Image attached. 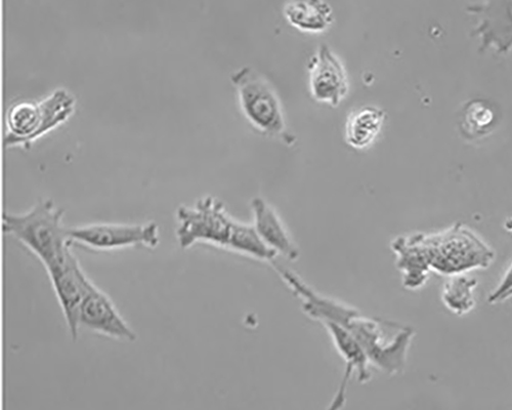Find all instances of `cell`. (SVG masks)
I'll list each match as a JSON object with an SVG mask.
<instances>
[{
	"label": "cell",
	"mask_w": 512,
	"mask_h": 410,
	"mask_svg": "<svg viewBox=\"0 0 512 410\" xmlns=\"http://www.w3.org/2000/svg\"><path fill=\"white\" fill-rule=\"evenodd\" d=\"M421 239L432 271L448 277L485 270L496 257L488 243L460 223L437 233H421Z\"/></svg>",
	"instance_id": "cell-3"
},
{
	"label": "cell",
	"mask_w": 512,
	"mask_h": 410,
	"mask_svg": "<svg viewBox=\"0 0 512 410\" xmlns=\"http://www.w3.org/2000/svg\"><path fill=\"white\" fill-rule=\"evenodd\" d=\"M479 281L468 273L449 276L443 285L441 300L454 315L464 316L476 308Z\"/></svg>",
	"instance_id": "cell-17"
},
{
	"label": "cell",
	"mask_w": 512,
	"mask_h": 410,
	"mask_svg": "<svg viewBox=\"0 0 512 410\" xmlns=\"http://www.w3.org/2000/svg\"><path fill=\"white\" fill-rule=\"evenodd\" d=\"M313 2H321V0H313Z\"/></svg>",
	"instance_id": "cell-21"
},
{
	"label": "cell",
	"mask_w": 512,
	"mask_h": 410,
	"mask_svg": "<svg viewBox=\"0 0 512 410\" xmlns=\"http://www.w3.org/2000/svg\"><path fill=\"white\" fill-rule=\"evenodd\" d=\"M498 112L488 100L475 99L467 102L459 114L458 128L467 140H477L489 135L496 127Z\"/></svg>",
	"instance_id": "cell-16"
},
{
	"label": "cell",
	"mask_w": 512,
	"mask_h": 410,
	"mask_svg": "<svg viewBox=\"0 0 512 410\" xmlns=\"http://www.w3.org/2000/svg\"><path fill=\"white\" fill-rule=\"evenodd\" d=\"M177 219V236L183 249H190L197 243H206L231 251L240 223L228 214L224 203L210 196L199 199L193 207L182 205L177 212Z\"/></svg>",
	"instance_id": "cell-6"
},
{
	"label": "cell",
	"mask_w": 512,
	"mask_h": 410,
	"mask_svg": "<svg viewBox=\"0 0 512 410\" xmlns=\"http://www.w3.org/2000/svg\"><path fill=\"white\" fill-rule=\"evenodd\" d=\"M273 265L290 292L302 302L308 316L345 328L364 348L371 365L384 374L395 377L404 372L415 336L412 327L365 316L357 309L315 291L301 276L277 262Z\"/></svg>",
	"instance_id": "cell-1"
},
{
	"label": "cell",
	"mask_w": 512,
	"mask_h": 410,
	"mask_svg": "<svg viewBox=\"0 0 512 410\" xmlns=\"http://www.w3.org/2000/svg\"><path fill=\"white\" fill-rule=\"evenodd\" d=\"M253 227L270 250L289 261L300 258V251L275 209L265 199L251 201Z\"/></svg>",
	"instance_id": "cell-13"
},
{
	"label": "cell",
	"mask_w": 512,
	"mask_h": 410,
	"mask_svg": "<svg viewBox=\"0 0 512 410\" xmlns=\"http://www.w3.org/2000/svg\"><path fill=\"white\" fill-rule=\"evenodd\" d=\"M283 14L295 29L314 34L328 30L334 20L332 8L323 0H291L285 5Z\"/></svg>",
	"instance_id": "cell-15"
},
{
	"label": "cell",
	"mask_w": 512,
	"mask_h": 410,
	"mask_svg": "<svg viewBox=\"0 0 512 410\" xmlns=\"http://www.w3.org/2000/svg\"><path fill=\"white\" fill-rule=\"evenodd\" d=\"M75 108V97L62 88L39 101L12 104L6 115L5 146L29 149L37 140L68 121Z\"/></svg>",
	"instance_id": "cell-4"
},
{
	"label": "cell",
	"mask_w": 512,
	"mask_h": 410,
	"mask_svg": "<svg viewBox=\"0 0 512 410\" xmlns=\"http://www.w3.org/2000/svg\"><path fill=\"white\" fill-rule=\"evenodd\" d=\"M512 298V293L509 295L508 300Z\"/></svg>",
	"instance_id": "cell-20"
},
{
	"label": "cell",
	"mask_w": 512,
	"mask_h": 410,
	"mask_svg": "<svg viewBox=\"0 0 512 410\" xmlns=\"http://www.w3.org/2000/svg\"><path fill=\"white\" fill-rule=\"evenodd\" d=\"M512 293V263L504 272L498 285L488 297V302L491 305L499 304L508 300L509 295Z\"/></svg>",
	"instance_id": "cell-18"
},
{
	"label": "cell",
	"mask_w": 512,
	"mask_h": 410,
	"mask_svg": "<svg viewBox=\"0 0 512 410\" xmlns=\"http://www.w3.org/2000/svg\"><path fill=\"white\" fill-rule=\"evenodd\" d=\"M240 110L251 127L269 138L293 144L287 131L283 106L271 82L251 67H243L231 76Z\"/></svg>",
	"instance_id": "cell-5"
},
{
	"label": "cell",
	"mask_w": 512,
	"mask_h": 410,
	"mask_svg": "<svg viewBox=\"0 0 512 410\" xmlns=\"http://www.w3.org/2000/svg\"><path fill=\"white\" fill-rule=\"evenodd\" d=\"M47 272L64 314L70 336L76 340L79 334L80 306L96 285L84 273L73 253L65 262Z\"/></svg>",
	"instance_id": "cell-8"
},
{
	"label": "cell",
	"mask_w": 512,
	"mask_h": 410,
	"mask_svg": "<svg viewBox=\"0 0 512 410\" xmlns=\"http://www.w3.org/2000/svg\"><path fill=\"white\" fill-rule=\"evenodd\" d=\"M467 13L477 19L473 31L480 41V51L494 49L498 54L511 51L512 0H479L468 6Z\"/></svg>",
	"instance_id": "cell-9"
},
{
	"label": "cell",
	"mask_w": 512,
	"mask_h": 410,
	"mask_svg": "<svg viewBox=\"0 0 512 410\" xmlns=\"http://www.w3.org/2000/svg\"><path fill=\"white\" fill-rule=\"evenodd\" d=\"M321 323L326 328L338 354L343 357L346 363L343 382H341L329 406L330 409H338L346 403L347 388L354 375L358 376V380L362 384H366L371 380V362L364 348L345 328L329 321Z\"/></svg>",
	"instance_id": "cell-12"
},
{
	"label": "cell",
	"mask_w": 512,
	"mask_h": 410,
	"mask_svg": "<svg viewBox=\"0 0 512 410\" xmlns=\"http://www.w3.org/2000/svg\"><path fill=\"white\" fill-rule=\"evenodd\" d=\"M387 117L386 111L372 105L352 111L345 128L347 144L356 150L369 148L380 135Z\"/></svg>",
	"instance_id": "cell-14"
},
{
	"label": "cell",
	"mask_w": 512,
	"mask_h": 410,
	"mask_svg": "<svg viewBox=\"0 0 512 410\" xmlns=\"http://www.w3.org/2000/svg\"><path fill=\"white\" fill-rule=\"evenodd\" d=\"M78 326L96 335L121 342L133 343L137 334L122 317L111 299L95 286L82 302L78 313Z\"/></svg>",
	"instance_id": "cell-11"
},
{
	"label": "cell",
	"mask_w": 512,
	"mask_h": 410,
	"mask_svg": "<svg viewBox=\"0 0 512 410\" xmlns=\"http://www.w3.org/2000/svg\"><path fill=\"white\" fill-rule=\"evenodd\" d=\"M72 243L97 252H110L145 246L155 249L159 245V226L155 222L144 224L96 223L69 229Z\"/></svg>",
	"instance_id": "cell-7"
},
{
	"label": "cell",
	"mask_w": 512,
	"mask_h": 410,
	"mask_svg": "<svg viewBox=\"0 0 512 410\" xmlns=\"http://www.w3.org/2000/svg\"><path fill=\"white\" fill-rule=\"evenodd\" d=\"M504 228L507 232L512 233V217L508 218L504 223Z\"/></svg>",
	"instance_id": "cell-19"
},
{
	"label": "cell",
	"mask_w": 512,
	"mask_h": 410,
	"mask_svg": "<svg viewBox=\"0 0 512 410\" xmlns=\"http://www.w3.org/2000/svg\"><path fill=\"white\" fill-rule=\"evenodd\" d=\"M511 50H512V44H511Z\"/></svg>",
	"instance_id": "cell-22"
},
{
	"label": "cell",
	"mask_w": 512,
	"mask_h": 410,
	"mask_svg": "<svg viewBox=\"0 0 512 410\" xmlns=\"http://www.w3.org/2000/svg\"><path fill=\"white\" fill-rule=\"evenodd\" d=\"M64 210L52 199H40L23 214H5L3 229L25 246L46 270L62 264L72 253Z\"/></svg>",
	"instance_id": "cell-2"
},
{
	"label": "cell",
	"mask_w": 512,
	"mask_h": 410,
	"mask_svg": "<svg viewBox=\"0 0 512 410\" xmlns=\"http://www.w3.org/2000/svg\"><path fill=\"white\" fill-rule=\"evenodd\" d=\"M309 89L316 102L331 107H337L349 94L346 67L325 44L320 45L310 60Z\"/></svg>",
	"instance_id": "cell-10"
}]
</instances>
